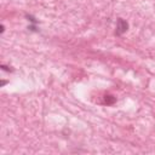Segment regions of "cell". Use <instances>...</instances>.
I'll return each instance as SVG.
<instances>
[{"label": "cell", "instance_id": "cell-1", "mask_svg": "<svg viewBox=\"0 0 155 155\" xmlns=\"http://www.w3.org/2000/svg\"><path fill=\"white\" fill-rule=\"evenodd\" d=\"M128 29V23L124 18H117L116 21V29H115V35L120 36L124 33H126Z\"/></svg>", "mask_w": 155, "mask_h": 155}, {"label": "cell", "instance_id": "cell-4", "mask_svg": "<svg viewBox=\"0 0 155 155\" xmlns=\"http://www.w3.org/2000/svg\"><path fill=\"white\" fill-rule=\"evenodd\" d=\"M4 30H5V27L1 24V25H0V33H4Z\"/></svg>", "mask_w": 155, "mask_h": 155}, {"label": "cell", "instance_id": "cell-3", "mask_svg": "<svg viewBox=\"0 0 155 155\" xmlns=\"http://www.w3.org/2000/svg\"><path fill=\"white\" fill-rule=\"evenodd\" d=\"M0 68H1L2 70H5V71H12V70H13V69H10V67L4 65V64H1V65H0Z\"/></svg>", "mask_w": 155, "mask_h": 155}, {"label": "cell", "instance_id": "cell-5", "mask_svg": "<svg viewBox=\"0 0 155 155\" xmlns=\"http://www.w3.org/2000/svg\"><path fill=\"white\" fill-rule=\"evenodd\" d=\"M6 84H7V81H5V80H2V81H1V87H2L4 85H6Z\"/></svg>", "mask_w": 155, "mask_h": 155}, {"label": "cell", "instance_id": "cell-2", "mask_svg": "<svg viewBox=\"0 0 155 155\" xmlns=\"http://www.w3.org/2000/svg\"><path fill=\"white\" fill-rule=\"evenodd\" d=\"M115 101H116V98H115L113 94H105V96H104V103H105L107 105H111V104H114Z\"/></svg>", "mask_w": 155, "mask_h": 155}]
</instances>
